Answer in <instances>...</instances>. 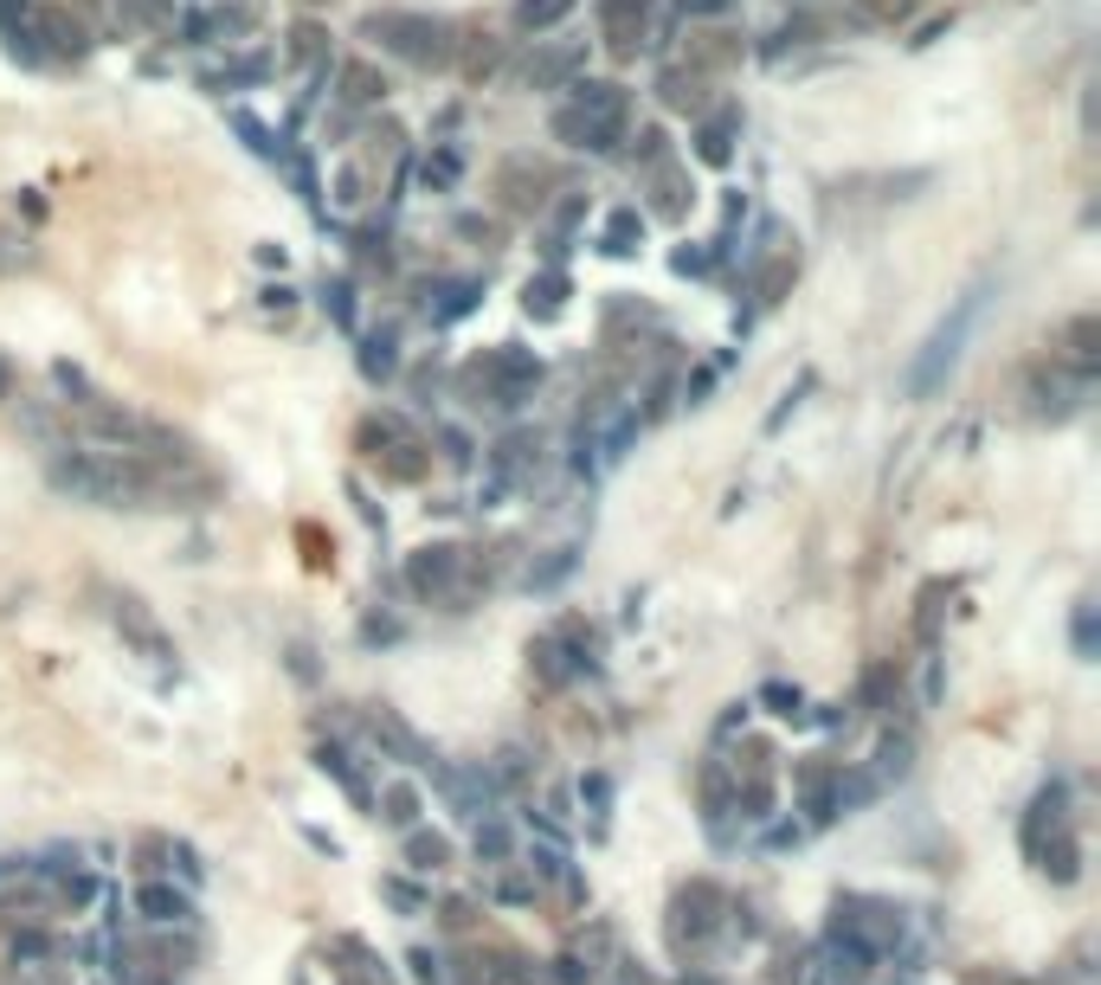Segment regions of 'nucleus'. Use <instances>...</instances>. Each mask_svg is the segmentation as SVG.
<instances>
[{"label":"nucleus","instance_id":"nucleus-1","mask_svg":"<svg viewBox=\"0 0 1101 985\" xmlns=\"http://www.w3.org/2000/svg\"><path fill=\"white\" fill-rule=\"evenodd\" d=\"M52 484L77 502H104V509H123L142 496V477L117 458H59L52 464Z\"/></svg>","mask_w":1101,"mask_h":985},{"label":"nucleus","instance_id":"nucleus-2","mask_svg":"<svg viewBox=\"0 0 1101 985\" xmlns=\"http://www.w3.org/2000/svg\"><path fill=\"white\" fill-rule=\"evenodd\" d=\"M979 303H985V290H966L960 303H954V316L928 336L921 361L908 367V393H934V387L947 380V367L960 361V342H966V329H972V316H979Z\"/></svg>","mask_w":1101,"mask_h":985},{"label":"nucleus","instance_id":"nucleus-3","mask_svg":"<svg viewBox=\"0 0 1101 985\" xmlns=\"http://www.w3.org/2000/svg\"><path fill=\"white\" fill-rule=\"evenodd\" d=\"M567 7H573V0H522V20H529V26H548V20L567 13Z\"/></svg>","mask_w":1101,"mask_h":985},{"label":"nucleus","instance_id":"nucleus-4","mask_svg":"<svg viewBox=\"0 0 1101 985\" xmlns=\"http://www.w3.org/2000/svg\"><path fill=\"white\" fill-rule=\"evenodd\" d=\"M142 909H148L155 921H168V915H181V896H168V889H148V896H142Z\"/></svg>","mask_w":1101,"mask_h":985}]
</instances>
